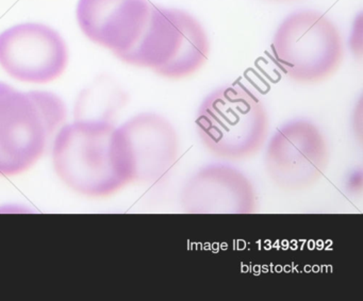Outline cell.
Masks as SVG:
<instances>
[{
	"label": "cell",
	"instance_id": "cell-1",
	"mask_svg": "<svg viewBox=\"0 0 363 301\" xmlns=\"http://www.w3.org/2000/svg\"><path fill=\"white\" fill-rule=\"evenodd\" d=\"M52 152L59 179L78 194L104 198L133 183L128 154L110 118H77L63 125Z\"/></svg>",
	"mask_w": 363,
	"mask_h": 301
},
{
	"label": "cell",
	"instance_id": "cell-2",
	"mask_svg": "<svg viewBox=\"0 0 363 301\" xmlns=\"http://www.w3.org/2000/svg\"><path fill=\"white\" fill-rule=\"evenodd\" d=\"M201 145L220 160L242 161L267 143L269 115L260 97L240 84H225L201 101L195 118Z\"/></svg>",
	"mask_w": 363,
	"mask_h": 301
},
{
	"label": "cell",
	"instance_id": "cell-3",
	"mask_svg": "<svg viewBox=\"0 0 363 301\" xmlns=\"http://www.w3.org/2000/svg\"><path fill=\"white\" fill-rule=\"evenodd\" d=\"M67 115V106L58 95L21 92L0 81V176L20 175L31 169Z\"/></svg>",
	"mask_w": 363,
	"mask_h": 301
},
{
	"label": "cell",
	"instance_id": "cell-4",
	"mask_svg": "<svg viewBox=\"0 0 363 301\" xmlns=\"http://www.w3.org/2000/svg\"><path fill=\"white\" fill-rule=\"evenodd\" d=\"M210 54L209 35L196 16L180 8L152 4L139 43L120 61L177 81L201 71Z\"/></svg>",
	"mask_w": 363,
	"mask_h": 301
},
{
	"label": "cell",
	"instance_id": "cell-5",
	"mask_svg": "<svg viewBox=\"0 0 363 301\" xmlns=\"http://www.w3.org/2000/svg\"><path fill=\"white\" fill-rule=\"evenodd\" d=\"M274 63L282 75L299 84H318L333 77L345 54L335 23L318 10L291 12L276 27L271 41Z\"/></svg>",
	"mask_w": 363,
	"mask_h": 301
},
{
	"label": "cell",
	"instance_id": "cell-6",
	"mask_svg": "<svg viewBox=\"0 0 363 301\" xmlns=\"http://www.w3.org/2000/svg\"><path fill=\"white\" fill-rule=\"evenodd\" d=\"M264 169L272 183L284 192H301L318 183L330 162L328 141L308 118H293L267 137Z\"/></svg>",
	"mask_w": 363,
	"mask_h": 301
},
{
	"label": "cell",
	"instance_id": "cell-7",
	"mask_svg": "<svg viewBox=\"0 0 363 301\" xmlns=\"http://www.w3.org/2000/svg\"><path fill=\"white\" fill-rule=\"evenodd\" d=\"M69 64V50L58 31L39 23L16 25L0 33V67L25 84L58 79Z\"/></svg>",
	"mask_w": 363,
	"mask_h": 301
},
{
	"label": "cell",
	"instance_id": "cell-8",
	"mask_svg": "<svg viewBox=\"0 0 363 301\" xmlns=\"http://www.w3.org/2000/svg\"><path fill=\"white\" fill-rule=\"evenodd\" d=\"M128 154L133 183L154 184L169 175L179 157V135L161 114L143 112L118 127Z\"/></svg>",
	"mask_w": 363,
	"mask_h": 301
},
{
	"label": "cell",
	"instance_id": "cell-9",
	"mask_svg": "<svg viewBox=\"0 0 363 301\" xmlns=\"http://www.w3.org/2000/svg\"><path fill=\"white\" fill-rule=\"evenodd\" d=\"M180 208L186 214H252L258 197L252 180L237 167L210 164L195 171L182 186Z\"/></svg>",
	"mask_w": 363,
	"mask_h": 301
},
{
	"label": "cell",
	"instance_id": "cell-10",
	"mask_svg": "<svg viewBox=\"0 0 363 301\" xmlns=\"http://www.w3.org/2000/svg\"><path fill=\"white\" fill-rule=\"evenodd\" d=\"M152 6L150 0H79L76 16L84 35L120 60L139 43Z\"/></svg>",
	"mask_w": 363,
	"mask_h": 301
},
{
	"label": "cell",
	"instance_id": "cell-11",
	"mask_svg": "<svg viewBox=\"0 0 363 301\" xmlns=\"http://www.w3.org/2000/svg\"><path fill=\"white\" fill-rule=\"evenodd\" d=\"M362 18L358 16L352 25V33H350V45L352 46V52H358L361 54L362 48Z\"/></svg>",
	"mask_w": 363,
	"mask_h": 301
},
{
	"label": "cell",
	"instance_id": "cell-12",
	"mask_svg": "<svg viewBox=\"0 0 363 301\" xmlns=\"http://www.w3.org/2000/svg\"><path fill=\"white\" fill-rule=\"evenodd\" d=\"M267 1L276 4H291L297 3V1H301V0H267Z\"/></svg>",
	"mask_w": 363,
	"mask_h": 301
}]
</instances>
